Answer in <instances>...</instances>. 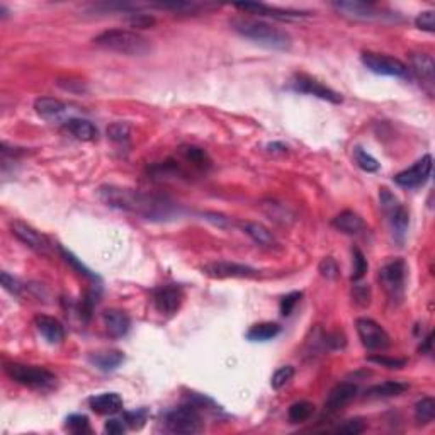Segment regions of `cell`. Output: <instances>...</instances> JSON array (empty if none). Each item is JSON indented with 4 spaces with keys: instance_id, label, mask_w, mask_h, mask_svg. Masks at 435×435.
<instances>
[{
    "instance_id": "cell-1",
    "label": "cell",
    "mask_w": 435,
    "mask_h": 435,
    "mask_svg": "<svg viewBox=\"0 0 435 435\" xmlns=\"http://www.w3.org/2000/svg\"><path fill=\"white\" fill-rule=\"evenodd\" d=\"M99 197L105 206L128 211L151 221H167L179 216V208L174 201L157 194H147L128 187L102 186L99 189Z\"/></svg>"
},
{
    "instance_id": "cell-2",
    "label": "cell",
    "mask_w": 435,
    "mask_h": 435,
    "mask_svg": "<svg viewBox=\"0 0 435 435\" xmlns=\"http://www.w3.org/2000/svg\"><path fill=\"white\" fill-rule=\"evenodd\" d=\"M232 27L235 33L252 43L264 46L267 49H275V51H288L291 48L293 40L289 33L265 23V21L249 19V17H238L232 21Z\"/></svg>"
},
{
    "instance_id": "cell-3",
    "label": "cell",
    "mask_w": 435,
    "mask_h": 435,
    "mask_svg": "<svg viewBox=\"0 0 435 435\" xmlns=\"http://www.w3.org/2000/svg\"><path fill=\"white\" fill-rule=\"evenodd\" d=\"M94 43L109 51L121 53L126 56H147L151 51V45L147 38L136 31L109 29L94 38Z\"/></svg>"
},
{
    "instance_id": "cell-4",
    "label": "cell",
    "mask_w": 435,
    "mask_h": 435,
    "mask_svg": "<svg viewBox=\"0 0 435 435\" xmlns=\"http://www.w3.org/2000/svg\"><path fill=\"white\" fill-rule=\"evenodd\" d=\"M5 374L21 386L34 391H51L56 388V376L45 367L26 366V364H7Z\"/></svg>"
},
{
    "instance_id": "cell-5",
    "label": "cell",
    "mask_w": 435,
    "mask_h": 435,
    "mask_svg": "<svg viewBox=\"0 0 435 435\" xmlns=\"http://www.w3.org/2000/svg\"><path fill=\"white\" fill-rule=\"evenodd\" d=\"M380 282L393 303H401L405 298L406 262L395 259L384 264L380 271Z\"/></svg>"
},
{
    "instance_id": "cell-6",
    "label": "cell",
    "mask_w": 435,
    "mask_h": 435,
    "mask_svg": "<svg viewBox=\"0 0 435 435\" xmlns=\"http://www.w3.org/2000/svg\"><path fill=\"white\" fill-rule=\"evenodd\" d=\"M165 427L172 434H197L203 430V417L196 405H184L165 415Z\"/></svg>"
},
{
    "instance_id": "cell-7",
    "label": "cell",
    "mask_w": 435,
    "mask_h": 435,
    "mask_svg": "<svg viewBox=\"0 0 435 435\" xmlns=\"http://www.w3.org/2000/svg\"><path fill=\"white\" fill-rule=\"evenodd\" d=\"M380 201H381V208L386 213L388 221H390V226L393 229V235L398 242H403L406 235V229H408L410 225V214L408 211L403 208V204L399 203L398 197L391 192L390 189L383 187L380 192Z\"/></svg>"
},
{
    "instance_id": "cell-8",
    "label": "cell",
    "mask_w": 435,
    "mask_h": 435,
    "mask_svg": "<svg viewBox=\"0 0 435 435\" xmlns=\"http://www.w3.org/2000/svg\"><path fill=\"white\" fill-rule=\"evenodd\" d=\"M364 66L369 72L376 73V75H386V77H398V79H406L410 77L408 65L398 58H393L388 55H380V53L364 51L360 55Z\"/></svg>"
},
{
    "instance_id": "cell-9",
    "label": "cell",
    "mask_w": 435,
    "mask_h": 435,
    "mask_svg": "<svg viewBox=\"0 0 435 435\" xmlns=\"http://www.w3.org/2000/svg\"><path fill=\"white\" fill-rule=\"evenodd\" d=\"M335 10H337L340 16L349 17L353 21H381L383 17L390 16V14H384L383 10L377 9L374 3L371 2H357V0H340V2L332 3Z\"/></svg>"
},
{
    "instance_id": "cell-10",
    "label": "cell",
    "mask_w": 435,
    "mask_h": 435,
    "mask_svg": "<svg viewBox=\"0 0 435 435\" xmlns=\"http://www.w3.org/2000/svg\"><path fill=\"white\" fill-rule=\"evenodd\" d=\"M356 327L360 342H362V345L366 349L384 350L390 347V335L374 320H371V318H359L356 321Z\"/></svg>"
},
{
    "instance_id": "cell-11",
    "label": "cell",
    "mask_w": 435,
    "mask_h": 435,
    "mask_svg": "<svg viewBox=\"0 0 435 435\" xmlns=\"http://www.w3.org/2000/svg\"><path fill=\"white\" fill-rule=\"evenodd\" d=\"M432 155H425V157L420 158L419 162L408 167L406 171L399 172L395 175V182L399 187H405V189H417V187H422L423 184L429 180L430 174H432Z\"/></svg>"
},
{
    "instance_id": "cell-12",
    "label": "cell",
    "mask_w": 435,
    "mask_h": 435,
    "mask_svg": "<svg viewBox=\"0 0 435 435\" xmlns=\"http://www.w3.org/2000/svg\"><path fill=\"white\" fill-rule=\"evenodd\" d=\"M293 88L296 92H301V94L306 95H313V97L321 99V101H328L332 104H340L342 102V95L338 92H335L334 88L323 86L321 82L314 80L313 77H308L299 73L293 79Z\"/></svg>"
},
{
    "instance_id": "cell-13",
    "label": "cell",
    "mask_w": 435,
    "mask_h": 435,
    "mask_svg": "<svg viewBox=\"0 0 435 435\" xmlns=\"http://www.w3.org/2000/svg\"><path fill=\"white\" fill-rule=\"evenodd\" d=\"M10 229H12V235L17 240H21L24 245L29 247L31 250H34L40 256H49V242L46 240L45 235H41L33 226L16 219V221L10 223Z\"/></svg>"
},
{
    "instance_id": "cell-14",
    "label": "cell",
    "mask_w": 435,
    "mask_h": 435,
    "mask_svg": "<svg viewBox=\"0 0 435 435\" xmlns=\"http://www.w3.org/2000/svg\"><path fill=\"white\" fill-rule=\"evenodd\" d=\"M203 272L210 277L218 279H228V277H253L257 275V269L250 267L245 264H236V262H211V264L204 265Z\"/></svg>"
},
{
    "instance_id": "cell-15",
    "label": "cell",
    "mask_w": 435,
    "mask_h": 435,
    "mask_svg": "<svg viewBox=\"0 0 435 435\" xmlns=\"http://www.w3.org/2000/svg\"><path fill=\"white\" fill-rule=\"evenodd\" d=\"M184 301V293L179 286H160L153 291V305L158 313L175 314Z\"/></svg>"
},
{
    "instance_id": "cell-16",
    "label": "cell",
    "mask_w": 435,
    "mask_h": 435,
    "mask_svg": "<svg viewBox=\"0 0 435 435\" xmlns=\"http://www.w3.org/2000/svg\"><path fill=\"white\" fill-rule=\"evenodd\" d=\"M410 60H412V72L415 73L417 79L420 80L422 87L432 95L435 84L434 58L430 55H427V53H415V55H412Z\"/></svg>"
},
{
    "instance_id": "cell-17",
    "label": "cell",
    "mask_w": 435,
    "mask_h": 435,
    "mask_svg": "<svg viewBox=\"0 0 435 435\" xmlns=\"http://www.w3.org/2000/svg\"><path fill=\"white\" fill-rule=\"evenodd\" d=\"M235 7H236V9L243 10V12L257 14V16L274 17V19H281V21L301 19V17L308 16L306 12H299V10H286V9H277V7L265 5V3H235Z\"/></svg>"
},
{
    "instance_id": "cell-18",
    "label": "cell",
    "mask_w": 435,
    "mask_h": 435,
    "mask_svg": "<svg viewBox=\"0 0 435 435\" xmlns=\"http://www.w3.org/2000/svg\"><path fill=\"white\" fill-rule=\"evenodd\" d=\"M34 325H36L38 332L43 335V338L48 344L58 345L65 340V328H63V325L56 318L46 316V314H38L34 318Z\"/></svg>"
},
{
    "instance_id": "cell-19",
    "label": "cell",
    "mask_w": 435,
    "mask_h": 435,
    "mask_svg": "<svg viewBox=\"0 0 435 435\" xmlns=\"http://www.w3.org/2000/svg\"><path fill=\"white\" fill-rule=\"evenodd\" d=\"M357 384L353 383H340L330 391L327 401H325V410L328 412H338L340 408H344L345 405H349L353 398L357 396Z\"/></svg>"
},
{
    "instance_id": "cell-20",
    "label": "cell",
    "mask_w": 435,
    "mask_h": 435,
    "mask_svg": "<svg viewBox=\"0 0 435 435\" xmlns=\"http://www.w3.org/2000/svg\"><path fill=\"white\" fill-rule=\"evenodd\" d=\"M88 406L99 415H114L123 410V399L118 393H102L92 396L88 399Z\"/></svg>"
},
{
    "instance_id": "cell-21",
    "label": "cell",
    "mask_w": 435,
    "mask_h": 435,
    "mask_svg": "<svg viewBox=\"0 0 435 435\" xmlns=\"http://www.w3.org/2000/svg\"><path fill=\"white\" fill-rule=\"evenodd\" d=\"M102 320H104V325H105V328H108V332L111 337L121 338L129 332L131 320H129L128 313H125V311L105 310L104 314H102Z\"/></svg>"
},
{
    "instance_id": "cell-22",
    "label": "cell",
    "mask_w": 435,
    "mask_h": 435,
    "mask_svg": "<svg viewBox=\"0 0 435 435\" xmlns=\"http://www.w3.org/2000/svg\"><path fill=\"white\" fill-rule=\"evenodd\" d=\"M332 226L335 229H338V232L345 233V235H359L360 232L366 229L364 219L350 210L342 211L340 214H337V216L332 219Z\"/></svg>"
},
{
    "instance_id": "cell-23",
    "label": "cell",
    "mask_w": 435,
    "mask_h": 435,
    "mask_svg": "<svg viewBox=\"0 0 435 435\" xmlns=\"http://www.w3.org/2000/svg\"><path fill=\"white\" fill-rule=\"evenodd\" d=\"M88 360L102 373H111L125 362V353L119 350H102V352L90 353Z\"/></svg>"
},
{
    "instance_id": "cell-24",
    "label": "cell",
    "mask_w": 435,
    "mask_h": 435,
    "mask_svg": "<svg viewBox=\"0 0 435 435\" xmlns=\"http://www.w3.org/2000/svg\"><path fill=\"white\" fill-rule=\"evenodd\" d=\"M240 228L243 229V233L250 236L256 243H259L260 247H267V249H272V247H277V240L272 235V232L269 228H265L264 225L256 221H243L240 223Z\"/></svg>"
},
{
    "instance_id": "cell-25",
    "label": "cell",
    "mask_w": 435,
    "mask_h": 435,
    "mask_svg": "<svg viewBox=\"0 0 435 435\" xmlns=\"http://www.w3.org/2000/svg\"><path fill=\"white\" fill-rule=\"evenodd\" d=\"M405 391H408V384L406 383H401V381H384V383L367 388L364 395H366L367 399H384L401 396Z\"/></svg>"
},
{
    "instance_id": "cell-26",
    "label": "cell",
    "mask_w": 435,
    "mask_h": 435,
    "mask_svg": "<svg viewBox=\"0 0 435 435\" xmlns=\"http://www.w3.org/2000/svg\"><path fill=\"white\" fill-rule=\"evenodd\" d=\"M34 109L41 118L48 119V121H58L63 114L66 112V105L62 101L53 97H40L34 101Z\"/></svg>"
},
{
    "instance_id": "cell-27",
    "label": "cell",
    "mask_w": 435,
    "mask_h": 435,
    "mask_svg": "<svg viewBox=\"0 0 435 435\" xmlns=\"http://www.w3.org/2000/svg\"><path fill=\"white\" fill-rule=\"evenodd\" d=\"M65 129L80 141H94L97 138V128L87 119L72 118L66 121Z\"/></svg>"
},
{
    "instance_id": "cell-28",
    "label": "cell",
    "mask_w": 435,
    "mask_h": 435,
    "mask_svg": "<svg viewBox=\"0 0 435 435\" xmlns=\"http://www.w3.org/2000/svg\"><path fill=\"white\" fill-rule=\"evenodd\" d=\"M281 325L265 321V323L253 325V327L247 332V338H249L250 342H267L277 337V335L281 334Z\"/></svg>"
},
{
    "instance_id": "cell-29",
    "label": "cell",
    "mask_w": 435,
    "mask_h": 435,
    "mask_svg": "<svg viewBox=\"0 0 435 435\" xmlns=\"http://www.w3.org/2000/svg\"><path fill=\"white\" fill-rule=\"evenodd\" d=\"M180 153L186 158L189 164H192L194 167L201 169V171H206V169L211 167V158L203 148L194 147V145H187V147L180 148Z\"/></svg>"
},
{
    "instance_id": "cell-30",
    "label": "cell",
    "mask_w": 435,
    "mask_h": 435,
    "mask_svg": "<svg viewBox=\"0 0 435 435\" xmlns=\"http://www.w3.org/2000/svg\"><path fill=\"white\" fill-rule=\"evenodd\" d=\"M435 417V399L430 396H425L415 405V420L419 425H427L434 420Z\"/></svg>"
},
{
    "instance_id": "cell-31",
    "label": "cell",
    "mask_w": 435,
    "mask_h": 435,
    "mask_svg": "<svg viewBox=\"0 0 435 435\" xmlns=\"http://www.w3.org/2000/svg\"><path fill=\"white\" fill-rule=\"evenodd\" d=\"M314 413V405L310 401H296L289 406L288 419L291 423H303L310 420V417Z\"/></svg>"
},
{
    "instance_id": "cell-32",
    "label": "cell",
    "mask_w": 435,
    "mask_h": 435,
    "mask_svg": "<svg viewBox=\"0 0 435 435\" xmlns=\"http://www.w3.org/2000/svg\"><path fill=\"white\" fill-rule=\"evenodd\" d=\"M353 160H356L357 167L362 169L364 172H369V174L371 172H377L381 167L380 162H377L376 158L373 157V155H369L366 150H364V148H360V147L353 148Z\"/></svg>"
},
{
    "instance_id": "cell-33",
    "label": "cell",
    "mask_w": 435,
    "mask_h": 435,
    "mask_svg": "<svg viewBox=\"0 0 435 435\" xmlns=\"http://www.w3.org/2000/svg\"><path fill=\"white\" fill-rule=\"evenodd\" d=\"M58 250H60V253H62V257H63V260L66 262V264H70L72 265L73 269H75L77 272H79V274H82V275H86L87 279H92V281H97V275L94 274V272L90 271V269L88 267H86V265L82 264V260H79L77 259L75 256H73L72 252H70V250H66V249H63V247H58Z\"/></svg>"
},
{
    "instance_id": "cell-34",
    "label": "cell",
    "mask_w": 435,
    "mask_h": 435,
    "mask_svg": "<svg viewBox=\"0 0 435 435\" xmlns=\"http://www.w3.org/2000/svg\"><path fill=\"white\" fill-rule=\"evenodd\" d=\"M295 377V367L293 366H284V367H279L277 371L274 373L271 380V386L274 390H282L286 384H289Z\"/></svg>"
},
{
    "instance_id": "cell-35",
    "label": "cell",
    "mask_w": 435,
    "mask_h": 435,
    "mask_svg": "<svg viewBox=\"0 0 435 435\" xmlns=\"http://www.w3.org/2000/svg\"><path fill=\"white\" fill-rule=\"evenodd\" d=\"M131 134V128L128 123H114L108 128V136L109 140H112L114 143H128Z\"/></svg>"
},
{
    "instance_id": "cell-36",
    "label": "cell",
    "mask_w": 435,
    "mask_h": 435,
    "mask_svg": "<svg viewBox=\"0 0 435 435\" xmlns=\"http://www.w3.org/2000/svg\"><path fill=\"white\" fill-rule=\"evenodd\" d=\"M352 256H353V271H352V281L353 282H359L360 279L366 275L367 272V260L366 257H364V253L360 252L359 249H353L352 250Z\"/></svg>"
},
{
    "instance_id": "cell-37",
    "label": "cell",
    "mask_w": 435,
    "mask_h": 435,
    "mask_svg": "<svg viewBox=\"0 0 435 435\" xmlns=\"http://www.w3.org/2000/svg\"><path fill=\"white\" fill-rule=\"evenodd\" d=\"M318 272L321 274V277L328 279V281H334V279H337L338 274H340V269H338L337 260H335L334 257H325V259L320 262V265H318Z\"/></svg>"
},
{
    "instance_id": "cell-38",
    "label": "cell",
    "mask_w": 435,
    "mask_h": 435,
    "mask_svg": "<svg viewBox=\"0 0 435 435\" xmlns=\"http://www.w3.org/2000/svg\"><path fill=\"white\" fill-rule=\"evenodd\" d=\"M66 429L73 434H88L90 432V425H88V419L86 415H70L66 417Z\"/></svg>"
},
{
    "instance_id": "cell-39",
    "label": "cell",
    "mask_w": 435,
    "mask_h": 435,
    "mask_svg": "<svg viewBox=\"0 0 435 435\" xmlns=\"http://www.w3.org/2000/svg\"><path fill=\"white\" fill-rule=\"evenodd\" d=\"M126 23H128L129 27H134V29H148V27L155 26V17L143 12H133L129 14Z\"/></svg>"
},
{
    "instance_id": "cell-40",
    "label": "cell",
    "mask_w": 435,
    "mask_h": 435,
    "mask_svg": "<svg viewBox=\"0 0 435 435\" xmlns=\"http://www.w3.org/2000/svg\"><path fill=\"white\" fill-rule=\"evenodd\" d=\"M369 362L377 364L381 367H386V369H401L408 364L406 359H398V357H388V356H371Z\"/></svg>"
},
{
    "instance_id": "cell-41",
    "label": "cell",
    "mask_w": 435,
    "mask_h": 435,
    "mask_svg": "<svg viewBox=\"0 0 435 435\" xmlns=\"http://www.w3.org/2000/svg\"><path fill=\"white\" fill-rule=\"evenodd\" d=\"M352 299L357 306L366 308L371 305V288L367 284H356L352 289Z\"/></svg>"
},
{
    "instance_id": "cell-42",
    "label": "cell",
    "mask_w": 435,
    "mask_h": 435,
    "mask_svg": "<svg viewBox=\"0 0 435 435\" xmlns=\"http://www.w3.org/2000/svg\"><path fill=\"white\" fill-rule=\"evenodd\" d=\"M148 419V412L145 408H138L134 412L125 413V422L128 423L131 429H141Z\"/></svg>"
},
{
    "instance_id": "cell-43",
    "label": "cell",
    "mask_w": 435,
    "mask_h": 435,
    "mask_svg": "<svg viewBox=\"0 0 435 435\" xmlns=\"http://www.w3.org/2000/svg\"><path fill=\"white\" fill-rule=\"evenodd\" d=\"M415 26L419 29L427 31V33H434L435 31V12L434 10H423L417 16Z\"/></svg>"
},
{
    "instance_id": "cell-44",
    "label": "cell",
    "mask_w": 435,
    "mask_h": 435,
    "mask_svg": "<svg viewBox=\"0 0 435 435\" xmlns=\"http://www.w3.org/2000/svg\"><path fill=\"white\" fill-rule=\"evenodd\" d=\"M366 430V423H364L362 419H352L347 420L345 423L337 427V432L338 434H347V435H357V434H362Z\"/></svg>"
},
{
    "instance_id": "cell-45",
    "label": "cell",
    "mask_w": 435,
    "mask_h": 435,
    "mask_svg": "<svg viewBox=\"0 0 435 435\" xmlns=\"http://www.w3.org/2000/svg\"><path fill=\"white\" fill-rule=\"evenodd\" d=\"M0 281H2L3 289H5L7 293H10L12 296H19L21 291H23V284H21L14 275H10L9 272L3 271L2 274H0Z\"/></svg>"
},
{
    "instance_id": "cell-46",
    "label": "cell",
    "mask_w": 435,
    "mask_h": 435,
    "mask_svg": "<svg viewBox=\"0 0 435 435\" xmlns=\"http://www.w3.org/2000/svg\"><path fill=\"white\" fill-rule=\"evenodd\" d=\"M301 296H303V293L295 291V293H289L288 296H284V298L281 299V314L282 316H289V314L295 311V308L299 303V299H301Z\"/></svg>"
},
{
    "instance_id": "cell-47",
    "label": "cell",
    "mask_w": 435,
    "mask_h": 435,
    "mask_svg": "<svg viewBox=\"0 0 435 435\" xmlns=\"http://www.w3.org/2000/svg\"><path fill=\"white\" fill-rule=\"evenodd\" d=\"M104 430L111 435H119V434H125L126 427H125V420H118V419H111L105 422Z\"/></svg>"
},
{
    "instance_id": "cell-48",
    "label": "cell",
    "mask_w": 435,
    "mask_h": 435,
    "mask_svg": "<svg viewBox=\"0 0 435 435\" xmlns=\"http://www.w3.org/2000/svg\"><path fill=\"white\" fill-rule=\"evenodd\" d=\"M345 344H347V340H345V337L342 334H332L327 337V345L330 349L334 350H338V349H344Z\"/></svg>"
},
{
    "instance_id": "cell-49",
    "label": "cell",
    "mask_w": 435,
    "mask_h": 435,
    "mask_svg": "<svg viewBox=\"0 0 435 435\" xmlns=\"http://www.w3.org/2000/svg\"><path fill=\"white\" fill-rule=\"evenodd\" d=\"M432 342H434V335L429 334V335H427L425 340H423V344H422V347H420V350H422V352L430 353V352H432Z\"/></svg>"
},
{
    "instance_id": "cell-50",
    "label": "cell",
    "mask_w": 435,
    "mask_h": 435,
    "mask_svg": "<svg viewBox=\"0 0 435 435\" xmlns=\"http://www.w3.org/2000/svg\"><path fill=\"white\" fill-rule=\"evenodd\" d=\"M267 148H269V151H282V153H286V151H288V147H284L282 143H271Z\"/></svg>"
}]
</instances>
